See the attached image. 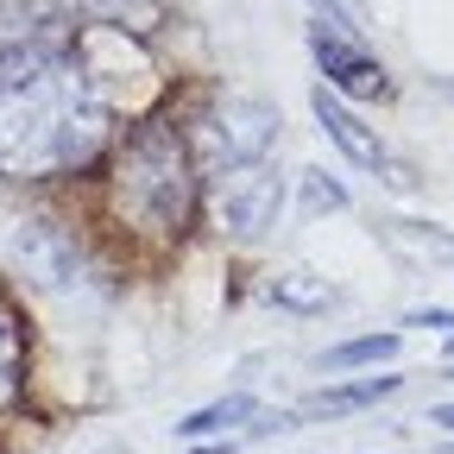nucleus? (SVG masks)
I'll use <instances>...</instances> for the list:
<instances>
[{
  "label": "nucleus",
  "mask_w": 454,
  "mask_h": 454,
  "mask_svg": "<svg viewBox=\"0 0 454 454\" xmlns=\"http://www.w3.org/2000/svg\"><path fill=\"white\" fill-rule=\"evenodd\" d=\"M114 114L82 89V76L51 64L32 82L0 89V177H64L101 158Z\"/></svg>",
  "instance_id": "obj_1"
},
{
  "label": "nucleus",
  "mask_w": 454,
  "mask_h": 454,
  "mask_svg": "<svg viewBox=\"0 0 454 454\" xmlns=\"http://www.w3.org/2000/svg\"><path fill=\"white\" fill-rule=\"evenodd\" d=\"M190 202H196L190 139L177 133V121H145L127 139L121 164H114V208H121V221H133L139 234L170 240V234H184Z\"/></svg>",
  "instance_id": "obj_2"
},
{
  "label": "nucleus",
  "mask_w": 454,
  "mask_h": 454,
  "mask_svg": "<svg viewBox=\"0 0 454 454\" xmlns=\"http://www.w3.org/2000/svg\"><path fill=\"white\" fill-rule=\"evenodd\" d=\"M70 70L82 76V89H89L107 114L139 107V101L158 89L152 51H145V38L127 32V26H76V38H70Z\"/></svg>",
  "instance_id": "obj_3"
},
{
  "label": "nucleus",
  "mask_w": 454,
  "mask_h": 454,
  "mask_svg": "<svg viewBox=\"0 0 454 454\" xmlns=\"http://www.w3.org/2000/svg\"><path fill=\"white\" fill-rule=\"evenodd\" d=\"M278 107L259 101V95H215L196 127H190V158L202 177H215V170H234V164H253V158H271L278 145Z\"/></svg>",
  "instance_id": "obj_4"
},
{
  "label": "nucleus",
  "mask_w": 454,
  "mask_h": 454,
  "mask_svg": "<svg viewBox=\"0 0 454 454\" xmlns=\"http://www.w3.org/2000/svg\"><path fill=\"white\" fill-rule=\"evenodd\" d=\"M70 13H57L51 0H0V89L32 82L51 64L70 57Z\"/></svg>",
  "instance_id": "obj_5"
},
{
  "label": "nucleus",
  "mask_w": 454,
  "mask_h": 454,
  "mask_svg": "<svg viewBox=\"0 0 454 454\" xmlns=\"http://www.w3.org/2000/svg\"><path fill=\"white\" fill-rule=\"evenodd\" d=\"M278 208H284V177H278L271 158H253V164H234V170H215L208 177V215L227 240L271 234Z\"/></svg>",
  "instance_id": "obj_6"
},
{
  "label": "nucleus",
  "mask_w": 454,
  "mask_h": 454,
  "mask_svg": "<svg viewBox=\"0 0 454 454\" xmlns=\"http://www.w3.org/2000/svg\"><path fill=\"white\" fill-rule=\"evenodd\" d=\"M13 259L26 265L32 284H44V291H82V284H89L82 247L51 215H20L13 221Z\"/></svg>",
  "instance_id": "obj_7"
},
{
  "label": "nucleus",
  "mask_w": 454,
  "mask_h": 454,
  "mask_svg": "<svg viewBox=\"0 0 454 454\" xmlns=\"http://www.w3.org/2000/svg\"><path fill=\"white\" fill-rule=\"evenodd\" d=\"M309 51H316V64H322V76H328L334 95H360V101L391 95L385 64L360 51V38H340V32H322V26H316V32H309Z\"/></svg>",
  "instance_id": "obj_8"
},
{
  "label": "nucleus",
  "mask_w": 454,
  "mask_h": 454,
  "mask_svg": "<svg viewBox=\"0 0 454 454\" xmlns=\"http://www.w3.org/2000/svg\"><path fill=\"white\" fill-rule=\"evenodd\" d=\"M309 107H316V127L328 133V145L348 158V164H360V170H385V164H391V158H385V145H379V133H372V127H366L360 114L334 95V89H316V95H309Z\"/></svg>",
  "instance_id": "obj_9"
},
{
  "label": "nucleus",
  "mask_w": 454,
  "mask_h": 454,
  "mask_svg": "<svg viewBox=\"0 0 454 454\" xmlns=\"http://www.w3.org/2000/svg\"><path fill=\"white\" fill-rule=\"evenodd\" d=\"M404 379H391V372H379V379H354V385H322L316 397H303L297 411H284L291 423H316V417H348V411H366V404H379V397H391Z\"/></svg>",
  "instance_id": "obj_10"
},
{
  "label": "nucleus",
  "mask_w": 454,
  "mask_h": 454,
  "mask_svg": "<svg viewBox=\"0 0 454 454\" xmlns=\"http://www.w3.org/2000/svg\"><path fill=\"white\" fill-rule=\"evenodd\" d=\"M265 303L291 309V316H328V309L340 303V291H334L328 278H316V271H278V278L265 284Z\"/></svg>",
  "instance_id": "obj_11"
},
{
  "label": "nucleus",
  "mask_w": 454,
  "mask_h": 454,
  "mask_svg": "<svg viewBox=\"0 0 454 454\" xmlns=\"http://www.w3.org/2000/svg\"><path fill=\"white\" fill-rule=\"evenodd\" d=\"M253 417H259V397H253V391H227V397H215V404L190 411V417L177 423V435H184V442H202V435H221V429H240V423H253Z\"/></svg>",
  "instance_id": "obj_12"
},
{
  "label": "nucleus",
  "mask_w": 454,
  "mask_h": 454,
  "mask_svg": "<svg viewBox=\"0 0 454 454\" xmlns=\"http://www.w3.org/2000/svg\"><path fill=\"white\" fill-rule=\"evenodd\" d=\"M70 7L95 26H127L139 38H152L164 26V0H70Z\"/></svg>",
  "instance_id": "obj_13"
},
{
  "label": "nucleus",
  "mask_w": 454,
  "mask_h": 454,
  "mask_svg": "<svg viewBox=\"0 0 454 454\" xmlns=\"http://www.w3.org/2000/svg\"><path fill=\"white\" fill-rule=\"evenodd\" d=\"M20 379H26V334H20L13 309H0V411L20 397Z\"/></svg>",
  "instance_id": "obj_14"
},
{
  "label": "nucleus",
  "mask_w": 454,
  "mask_h": 454,
  "mask_svg": "<svg viewBox=\"0 0 454 454\" xmlns=\"http://www.w3.org/2000/svg\"><path fill=\"white\" fill-rule=\"evenodd\" d=\"M391 354H397V334L385 328V334H360V340H340V348H328L322 366H379V360H391Z\"/></svg>",
  "instance_id": "obj_15"
},
{
  "label": "nucleus",
  "mask_w": 454,
  "mask_h": 454,
  "mask_svg": "<svg viewBox=\"0 0 454 454\" xmlns=\"http://www.w3.org/2000/svg\"><path fill=\"white\" fill-rule=\"evenodd\" d=\"M348 208V184H334L328 170H303V215H340Z\"/></svg>",
  "instance_id": "obj_16"
},
{
  "label": "nucleus",
  "mask_w": 454,
  "mask_h": 454,
  "mask_svg": "<svg viewBox=\"0 0 454 454\" xmlns=\"http://www.w3.org/2000/svg\"><path fill=\"white\" fill-rule=\"evenodd\" d=\"M303 7L316 13V26H322V32H340V38H360V20H354V7H348V0H303Z\"/></svg>",
  "instance_id": "obj_17"
},
{
  "label": "nucleus",
  "mask_w": 454,
  "mask_h": 454,
  "mask_svg": "<svg viewBox=\"0 0 454 454\" xmlns=\"http://www.w3.org/2000/svg\"><path fill=\"white\" fill-rule=\"evenodd\" d=\"M411 322H417V328H454V309H417Z\"/></svg>",
  "instance_id": "obj_18"
},
{
  "label": "nucleus",
  "mask_w": 454,
  "mask_h": 454,
  "mask_svg": "<svg viewBox=\"0 0 454 454\" xmlns=\"http://www.w3.org/2000/svg\"><path fill=\"white\" fill-rule=\"evenodd\" d=\"M429 423H435V429H454V404H442V411H435Z\"/></svg>",
  "instance_id": "obj_19"
},
{
  "label": "nucleus",
  "mask_w": 454,
  "mask_h": 454,
  "mask_svg": "<svg viewBox=\"0 0 454 454\" xmlns=\"http://www.w3.org/2000/svg\"><path fill=\"white\" fill-rule=\"evenodd\" d=\"M190 454H221V448H190Z\"/></svg>",
  "instance_id": "obj_20"
},
{
  "label": "nucleus",
  "mask_w": 454,
  "mask_h": 454,
  "mask_svg": "<svg viewBox=\"0 0 454 454\" xmlns=\"http://www.w3.org/2000/svg\"><path fill=\"white\" fill-rule=\"evenodd\" d=\"M442 89H448V95H454V82H442Z\"/></svg>",
  "instance_id": "obj_21"
},
{
  "label": "nucleus",
  "mask_w": 454,
  "mask_h": 454,
  "mask_svg": "<svg viewBox=\"0 0 454 454\" xmlns=\"http://www.w3.org/2000/svg\"><path fill=\"white\" fill-rule=\"evenodd\" d=\"M448 454H454V442H448Z\"/></svg>",
  "instance_id": "obj_22"
},
{
  "label": "nucleus",
  "mask_w": 454,
  "mask_h": 454,
  "mask_svg": "<svg viewBox=\"0 0 454 454\" xmlns=\"http://www.w3.org/2000/svg\"><path fill=\"white\" fill-rule=\"evenodd\" d=\"M448 247H454V240H448Z\"/></svg>",
  "instance_id": "obj_23"
}]
</instances>
